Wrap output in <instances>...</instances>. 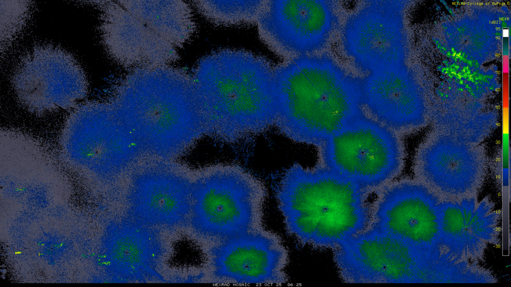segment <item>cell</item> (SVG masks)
<instances>
[{
  "instance_id": "obj_2",
  "label": "cell",
  "mask_w": 511,
  "mask_h": 287,
  "mask_svg": "<svg viewBox=\"0 0 511 287\" xmlns=\"http://www.w3.org/2000/svg\"><path fill=\"white\" fill-rule=\"evenodd\" d=\"M367 189L326 167L294 165L276 197L289 234L304 244L335 249L368 228Z\"/></svg>"
},
{
  "instance_id": "obj_18",
  "label": "cell",
  "mask_w": 511,
  "mask_h": 287,
  "mask_svg": "<svg viewBox=\"0 0 511 287\" xmlns=\"http://www.w3.org/2000/svg\"><path fill=\"white\" fill-rule=\"evenodd\" d=\"M25 2L0 1L1 42L3 41L4 48L18 35L27 21L30 5Z\"/></svg>"
},
{
  "instance_id": "obj_9",
  "label": "cell",
  "mask_w": 511,
  "mask_h": 287,
  "mask_svg": "<svg viewBox=\"0 0 511 287\" xmlns=\"http://www.w3.org/2000/svg\"><path fill=\"white\" fill-rule=\"evenodd\" d=\"M333 20L325 0H265L256 23L263 42L286 60L309 55L322 47Z\"/></svg>"
},
{
  "instance_id": "obj_17",
  "label": "cell",
  "mask_w": 511,
  "mask_h": 287,
  "mask_svg": "<svg viewBox=\"0 0 511 287\" xmlns=\"http://www.w3.org/2000/svg\"><path fill=\"white\" fill-rule=\"evenodd\" d=\"M197 8L211 22L225 25L256 23L265 0H204Z\"/></svg>"
},
{
  "instance_id": "obj_1",
  "label": "cell",
  "mask_w": 511,
  "mask_h": 287,
  "mask_svg": "<svg viewBox=\"0 0 511 287\" xmlns=\"http://www.w3.org/2000/svg\"><path fill=\"white\" fill-rule=\"evenodd\" d=\"M277 124L293 140L317 146L362 112L359 82L326 57L306 55L274 67Z\"/></svg>"
},
{
  "instance_id": "obj_7",
  "label": "cell",
  "mask_w": 511,
  "mask_h": 287,
  "mask_svg": "<svg viewBox=\"0 0 511 287\" xmlns=\"http://www.w3.org/2000/svg\"><path fill=\"white\" fill-rule=\"evenodd\" d=\"M440 200L423 183L395 184L382 194L370 228L391 234L424 254L453 258L441 243L438 213Z\"/></svg>"
},
{
  "instance_id": "obj_5",
  "label": "cell",
  "mask_w": 511,
  "mask_h": 287,
  "mask_svg": "<svg viewBox=\"0 0 511 287\" xmlns=\"http://www.w3.org/2000/svg\"><path fill=\"white\" fill-rule=\"evenodd\" d=\"M334 259L351 283H442L447 272L442 258L370 227L335 248Z\"/></svg>"
},
{
  "instance_id": "obj_14",
  "label": "cell",
  "mask_w": 511,
  "mask_h": 287,
  "mask_svg": "<svg viewBox=\"0 0 511 287\" xmlns=\"http://www.w3.org/2000/svg\"><path fill=\"white\" fill-rule=\"evenodd\" d=\"M111 250L118 278L124 282L159 278L163 247L156 228L129 217L117 226Z\"/></svg>"
},
{
  "instance_id": "obj_13",
  "label": "cell",
  "mask_w": 511,
  "mask_h": 287,
  "mask_svg": "<svg viewBox=\"0 0 511 287\" xmlns=\"http://www.w3.org/2000/svg\"><path fill=\"white\" fill-rule=\"evenodd\" d=\"M390 1H369L346 20L342 32L346 53L366 72L393 67L397 57V36Z\"/></svg>"
},
{
  "instance_id": "obj_4",
  "label": "cell",
  "mask_w": 511,
  "mask_h": 287,
  "mask_svg": "<svg viewBox=\"0 0 511 287\" xmlns=\"http://www.w3.org/2000/svg\"><path fill=\"white\" fill-rule=\"evenodd\" d=\"M263 183L243 168L219 164L199 182L190 223L208 248L265 229Z\"/></svg>"
},
{
  "instance_id": "obj_8",
  "label": "cell",
  "mask_w": 511,
  "mask_h": 287,
  "mask_svg": "<svg viewBox=\"0 0 511 287\" xmlns=\"http://www.w3.org/2000/svg\"><path fill=\"white\" fill-rule=\"evenodd\" d=\"M20 99L37 110L68 106L87 88L84 72L75 58L50 45L36 46L20 60L12 77Z\"/></svg>"
},
{
  "instance_id": "obj_15",
  "label": "cell",
  "mask_w": 511,
  "mask_h": 287,
  "mask_svg": "<svg viewBox=\"0 0 511 287\" xmlns=\"http://www.w3.org/2000/svg\"><path fill=\"white\" fill-rule=\"evenodd\" d=\"M156 183L133 197L130 216L155 228H174L190 223L192 198L171 184Z\"/></svg>"
},
{
  "instance_id": "obj_10",
  "label": "cell",
  "mask_w": 511,
  "mask_h": 287,
  "mask_svg": "<svg viewBox=\"0 0 511 287\" xmlns=\"http://www.w3.org/2000/svg\"><path fill=\"white\" fill-rule=\"evenodd\" d=\"M288 263V252L280 237L266 229L207 251L209 276L217 284L286 283Z\"/></svg>"
},
{
  "instance_id": "obj_12",
  "label": "cell",
  "mask_w": 511,
  "mask_h": 287,
  "mask_svg": "<svg viewBox=\"0 0 511 287\" xmlns=\"http://www.w3.org/2000/svg\"><path fill=\"white\" fill-rule=\"evenodd\" d=\"M120 2L101 5L100 35L109 55L130 65L158 66L174 60L176 52L171 45Z\"/></svg>"
},
{
  "instance_id": "obj_11",
  "label": "cell",
  "mask_w": 511,
  "mask_h": 287,
  "mask_svg": "<svg viewBox=\"0 0 511 287\" xmlns=\"http://www.w3.org/2000/svg\"><path fill=\"white\" fill-rule=\"evenodd\" d=\"M438 213L442 245L456 259L479 263L488 245L499 243L501 214L488 199L440 198Z\"/></svg>"
},
{
  "instance_id": "obj_16",
  "label": "cell",
  "mask_w": 511,
  "mask_h": 287,
  "mask_svg": "<svg viewBox=\"0 0 511 287\" xmlns=\"http://www.w3.org/2000/svg\"><path fill=\"white\" fill-rule=\"evenodd\" d=\"M359 87L362 106L375 121L390 129L409 125L402 82L393 67L370 73Z\"/></svg>"
},
{
  "instance_id": "obj_6",
  "label": "cell",
  "mask_w": 511,
  "mask_h": 287,
  "mask_svg": "<svg viewBox=\"0 0 511 287\" xmlns=\"http://www.w3.org/2000/svg\"><path fill=\"white\" fill-rule=\"evenodd\" d=\"M325 167L366 187L392 179L399 171L400 145L391 129L363 116L320 146Z\"/></svg>"
},
{
  "instance_id": "obj_3",
  "label": "cell",
  "mask_w": 511,
  "mask_h": 287,
  "mask_svg": "<svg viewBox=\"0 0 511 287\" xmlns=\"http://www.w3.org/2000/svg\"><path fill=\"white\" fill-rule=\"evenodd\" d=\"M193 80L221 124L222 135L244 136L275 123L274 66L262 56L241 49L216 51L201 60Z\"/></svg>"
}]
</instances>
